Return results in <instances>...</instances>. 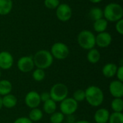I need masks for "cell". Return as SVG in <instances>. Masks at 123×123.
Returning a JSON list of instances; mask_svg holds the SVG:
<instances>
[{
	"label": "cell",
	"mask_w": 123,
	"mask_h": 123,
	"mask_svg": "<svg viewBox=\"0 0 123 123\" xmlns=\"http://www.w3.org/2000/svg\"><path fill=\"white\" fill-rule=\"evenodd\" d=\"M104 99L105 94L100 87L92 85L85 89V100L90 106L98 107L102 105Z\"/></svg>",
	"instance_id": "obj_1"
},
{
	"label": "cell",
	"mask_w": 123,
	"mask_h": 123,
	"mask_svg": "<svg viewBox=\"0 0 123 123\" xmlns=\"http://www.w3.org/2000/svg\"><path fill=\"white\" fill-rule=\"evenodd\" d=\"M35 66L40 69H47L50 68L53 63V57L50 51L47 50H40L32 56Z\"/></svg>",
	"instance_id": "obj_2"
},
{
	"label": "cell",
	"mask_w": 123,
	"mask_h": 123,
	"mask_svg": "<svg viewBox=\"0 0 123 123\" xmlns=\"http://www.w3.org/2000/svg\"><path fill=\"white\" fill-rule=\"evenodd\" d=\"M103 13L104 18L107 22H116L123 19V8L120 4L112 2L106 5L103 9Z\"/></svg>",
	"instance_id": "obj_3"
},
{
	"label": "cell",
	"mask_w": 123,
	"mask_h": 123,
	"mask_svg": "<svg viewBox=\"0 0 123 123\" xmlns=\"http://www.w3.org/2000/svg\"><path fill=\"white\" fill-rule=\"evenodd\" d=\"M77 42L81 48L89 50L94 48L96 45L95 35L90 30H82L78 34Z\"/></svg>",
	"instance_id": "obj_4"
},
{
	"label": "cell",
	"mask_w": 123,
	"mask_h": 123,
	"mask_svg": "<svg viewBox=\"0 0 123 123\" xmlns=\"http://www.w3.org/2000/svg\"><path fill=\"white\" fill-rule=\"evenodd\" d=\"M50 99L54 102H61L68 95V89L67 86L63 83H56L52 86L49 92Z\"/></svg>",
	"instance_id": "obj_5"
},
{
	"label": "cell",
	"mask_w": 123,
	"mask_h": 123,
	"mask_svg": "<svg viewBox=\"0 0 123 123\" xmlns=\"http://www.w3.org/2000/svg\"><path fill=\"white\" fill-rule=\"evenodd\" d=\"M50 52L53 58L57 60H64L68 56L70 50L66 44L62 42H57L51 46Z\"/></svg>",
	"instance_id": "obj_6"
},
{
	"label": "cell",
	"mask_w": 123,
	"mask_h": 123,
	"mask_svg": "<svg viewBox=\"0 0 123 123\" xmlns=\"http://www.w3.org/2000/svg\"><path fill=\"white\" fill-rule=\"evenodd\" d=\"M79 103L72 97H66L60 102V112L64 115H72L78 110Z\"/></svg>",
	"instance_id": "obj_7"
},
{
	"label": "cell",
	"mask_w": 123,
	"mask_h": 123,
	"mask_svg": "<svg viewBox=\"0 0 123 123\" xmlns=\"http://www.w3.org/2000/svg\"><path fill=\"white\" fill-rule=\"evenodd\" d=\"M17 66L22 73L27 74L32 71L35 67L32 56L25 55L19 58L17 62Z\"/></svg>",
	"instance_id": "obj_8"
},
{
	"label": "cell",
	"mask_w": 123,
	"mask_h": 123,
	"mask_svg": "<svg viewBox=\"0 0 123 123\" xmlns=\"http://www.w3.org/2000/svg\"><path fill=\"white\" fill-rule=\"evenodd\" d=\"M55 9L56 17L61 22H67L72 17V9L67 4H60Z\"/></svg>",
	"instance_id": "obj_9"
},
{
	"label": "cell",
	"mask_w": 123,
	"mask_h": 123,
	"mask_svg": "<svg viewBox=\"0 0 123 123\" xmlns=\"http://www.w3.org/2000/svg\"><path fill=\"white\" fill-rule=\"evenodd\" d=\"M25 103L30 109L38 107L41 103L40 94L36 91L29 92L25 97Z\"/></svg>",
	"instance_id": "obj_10"
},
{
	"label": "cell",
	"mask_w": 123,
	"mask_h": 123,
	"mask_svg": "<svg viewBox=\"0 0 123 123\" xmlns=\"http://www.w3.org/2000/svg\"><path fill=\"white\" fill-rule=\"evenodd\" d=\"M112 41V37L108 32H103L95 35L96 45L101 48H105L110 45Z\"/></svg>",
	"instance_id": "obj_11"
},
{
	"label": "cell",
	"mask_w": 123,
	"mask_h": 123,
	"mask_svg": "<svg viewBox=\"0 0 123 123\" xmlns=\"http://www.w3.org/2000/svg\"><path fill=\"white\" fill-rule=\"evenodd\" d=\"M14 64V57L8 51L0 52V68L1 70H9Z\"/></svg>",
	"instance_id": "obj_12"
},
{
	"label": "cell",
	"mask_w": 123,
	"mask_h": 123,
	"mask_svg": "<svg viewBox=\"0 0 123 123\" xmlns=\"http://www.w3.org/2000/svg\"><path fill=\"white\" fill-rule=\"evenodd\" d=\"M109 92L114 98H123V81H120L117 79L112 81L109 84Z\"/></svg>",
	"instance_id": "obj_13"
},
{
	"label": "cell",
	"mask_w": 123,
	"mask_h": 123,
	"mask_svg": "<svg viewBox=\"0 0 123 123\" xmlns=\"http://www.w3.org/2000/svg\"><path fill=\"white\" fill-rule=\"evenodd\" d=\"M110 115V112L107 109L99 108L95 112L94 115V120L96 123H107Z\"/></svg>",
	"instance_id": "obj_14"
},
{
	"label": "cell",
	"mask_w": 123,
	"mask_h": 123,
	"mask_svg": "<svg viewBox=\"0 0 123 123\" xmlns=\"http://www.w3.org/2000/svg\"><path fill=\"white\" fill-rule=\"evenodd\" d=\"M1 100H2V107L6 109H12L15 107L17 105V97L11 93L1 97Z\"/></svg>",
	"instance_id": "obj_15"
},
{
	"label": "cell",
	"mask_w": 123,
	"mask_h": 123,
	"mask_svg": "<svg viewBox=\"0 0 123 123\" xmlns=\"http://www.w3.org/2000/svg\"><path fill=\"white\" fill-rule=\"evenodd\" d=\"M117 66L114 63H106L102 70V74L107 79L112 78L115 76L117 70Z\"/></svg>",
	"instance_id": "obj_16"
},
{
	"label": "cell",
	"mask_w": 123,
	"mask_h": 123,
	"mask_svg": "<svg viewBox=\"0 0 123 123\" xmlns=\"http://www.w3.org/2000/svg\"><path fill=\"white\" fill-rule=\"evenodd\" d=\"M101 58V54L99 50L94 48L88 50V53L86 54V59L87 61L92 64L97 63Z\"/></svg>",
	"instance_id": "obj_17"
},
{
	"label": "cell",
	"mask_w": 123,
	"mask_h": 123,
	"mask_svg": "<svg viewBox=\"0 0 123 123\" xmlns=\"http://www.w3.org/2000/svg\"><path fill=\"white\" fill-rule=\"evenodd\" d=\"M12 84L10 81L7 79L0 80V96L3 97L6 94H9L12 91Z\"/></svg>",
	"instance_id": "obj_18"
},
{
	"label": "cell",
	"mask_w": 123,
	"mask_h": 123,
	"mask_svg": "<svg viewBox=\"0 0 123 123\" xmlns=\"http://www.w3.org/2000/svg\"><path fill=\"white\" fill-rule=\"evenodd\" d=\"M108 27V22L103 17L99 19L94 21L93 27L95 32L97 33L105 32Z\"/></svg>",
	"instance_id": "obj_19"
},
{
	"label": "cell",
	"mask_w": 123,
	"mask_h": 123,
	"mask_svg": "<svg viewBox=\"0 0 123 123\" xmlns=\"http://www.w3.org/2000/svg\"><path fill=\"white\" fill-rule=\"evenodd\" d=\"M13 8L12 0H0V15H6Z\"/></svg>",
	"instance_id": "obj_20"
},
{
	"label": "cell",
	"mask_w": 123,
	"mask_h": 123,
	"mask_svg": "<svg viewBox=\"0 0 123 123\" xmlns=\"http://www.w3.org/2000/svg\"><path fill=\"white\" fill-rule=\"evenodd\" d=\"M56 109H57L56 102H54L53 99H50L43 102V110L45 113L50 115L51 114H53V112H55L56 111Z\"/></svg>",
	"instance_id": "obj_21"
},
{
	"label": "cell",
	"mask_w": 123,
	"mask_h": 123,
	"mask_svg": "<svg viewBox=\"0 0 123 123\" xmlns=\"http://www.w3.org/2000/svg\"><path fill=\"white\" fill-rule=\"evenodd\" d=\"M43 112L38 107L31 109V110L28 115V118L32 123L33 122H38V121L41 120L43 119Z\"/></svg>",
	"instance_id": "obj_22"
},
{
	"label": "cell",
	"mask_w": 123,
	"mask_h": 123,
	"mask_svg": "<svg viewBox=\"0 0 123 123\" xmlns=\"http://www.w3.org/2000/svg\"><path fill=\"white\" fill-rule=\"evenodd\" d=\"M89 16L91 19L93 21L99 19L101 18L104 17V13H103V9H102L99 7L94 6L92 8L89 12Z\"/></svg>",
	"instance_id": "obj_23"
},
{
	"label": "cell",
	"mask_w": 123,
	"mask_h": 123,
	"mask_svg": "<svg viewBox=\"0 0 123 123\" xmlns=\"http://www.w3.org/2000/svg\"><path fill=\"white\" fill-rule=\"evenodd\" d=\"M111 109L112 110L113 112H123V98H114L111 102Z\"/></svg>",
	"instance_id": "obj_24"
},
{
	"label": "cell",
	"mask_w": 123,
	"mask_h": 123,
	"mask_svg": "<svg viewBox=\"0 0 123 123\" xmlns=\"http://www.w3.org/2000/svg\"><path fill=\"white\" fill-rule=\"evenodd\" d=\"M65 120V115L59 112H55L53 114L50 115V121L51 123H63Z\"/></svg>",
	"instance_id": "obj_25"
},
{
	"label": "cell",
	"mask_w": 123,
	"mask_h": 123,
	"mask_svg": "<svg viewBox=\"0 0 123 123\" xmlns=\"http://www.w3.org/2000/svg\"><path fill=\"white\" fill-rule=\"evenodd\" d=\"M32 76V79L35 81H37V82L42 81L45 78V70L37 68L36 69H35L33 71Z\"/></svg>",
	"instance_id": "obj_26"
},
{
	"label": "cell",
	"mask_w": 123,
	"mask_h": 123,
	"mask_svg": "<svg viewBox=\"0 0 123 123\" xmlns=\"http://www.w3.org/2000/svg\"><path fill=\"white\" fill-rule=\"evenodd\" d=\"M107 123H123V112H112L110 114Z\"/></svg>",
	"instance_id": "obj_27"
},
{
	"label": "cell",
	"mask_w": 123,
	"mask_h": 123,
	"mask_svg": "<svg viewBox=\"0 0 123 123\" xmlns=\"http://www.w3.org/2000/svg\"><path fill=\"white\" fill-rule=\"evenodd\" d=\"M72 98L75 101H76L78 103L84 101L85 100V90H83V89L76 90L73 94Z\"/></svg>",
	"instance_id": "obj_28"
},
{
	"label": "cell",
	"mask_w": 123,
	"mask_h": 123,
	"mask_svg": "<svg viewBox=\"0 0 123 123\" xmlns=\"http://www.w3.org/2000/svg\"><path fill=\"white\" fill-rule=\"evenodd\" d=\"M59 0H44V4L49 9H55L60 4Z\"/></svg>",
	"instance_id": "obj_29"
},
{
	"label": "cell",
	"mask_w": 123,
	"mask_h": 123,
	"mask_svg": "<svg viewBox=\"0 0 123 123\" xmlns=\"http://www.w3.org/2000/svg\"><path fill=\"white\" fill-rule=\"evenodd\" d=\"M115 30L120 35H123V19H121L116 22Z\"/></svg>",
	"instance_id": "obj_30"
},
{
	"label": "cell",
	"mask_w": 123,
	"mask_h": 123,
	"mask_svg": "<svg viewBox=\"0 0 123 123\" xmlns=\"http://www.w3.org/2000/svg\"><path fill=\"white\" fill-rule=\"evenodd\" d=\"M115 76H117V80L120 81H123V66L121 65L120 66L117 67V72H116V74Z\"/></svg>",
	"instance_id": "obj_31"
},
{
	"label": "cell",
	"mask_w": 123,
	"mask_h": 123,
	"mask_svg": "<svg viewBox=\"0 0 123 123\" xmlns=\"http://www.w3.org/2000/svg\"><path fill=\"white\" fill-rule=\"evenodd\" d=\"M13 123H32V122L28 118V117H20L17 118Z\"/></svg>",
	"instance_id": "obj_32"
},
{
	"label": "cell",
	"mask_w": 123,
	"mask_h": 123,
	"mask_svg": "<svg viewBox=\"0 0 123 123\" xmlns=\"http://www.w3.org/2000/svg\"><path fill=\"white\" fill-rule=\"evenodd\" d=\"M40 101L41 102H44L48 99H50V96L48 92H43L41 94H40Z\"/></svg>",
	"instance_id": "obj_33"
},
{
	"label": "cell",
	"mask_w": 123,
	"mask_h": 123,
	"mask_svg": "<svg viewBox=\"0 0 123 123\" xmlns=\"http://www.w3.org/2000/svg\"><path fill=\"white\" fill-rule=\"evenodd\" d=\"M73 123H91L89 121L86 120H78L76 122H74Z\"/></svg>",
	"instance_id": "obj_34"
},
{
	"label": "cell",
	"mask_w": 123,
	"mask_h": 123,
	"mask_svg": "<svg viewBox=\"0 0 123 123\" xmlns=\"http://www.w3.org/2000/svg\"><path fill=\"white\" fill-rule=\"evenodd\" d=\"M89 1L92 3H94V4H98V3L102 1L103 0H89Z\"/></svg>",
	"instance_id": "obj_35"
},
{
	"label": "cell",
	"mask_w": 123,
	"mask_h": 123,
	"mask_svg": "<svg viewBox=\"0 0 123 123\" xmlns=\"http://www.w3.org/2000/svg\"><path fill=\"white\" fill-rule=\"evenodd\" d=\"M2 100H1V97L0 96V110L2 109Z\"/></svg>",
	"instance_id": "obj_36"
},
{
	"label": "cell",
	"mask_w": 123,
	"mask_h": 123,
	"mask_svg": "<svg viewBox=\"0 0 123 123\" xmlns=\"http://www.w3.org/2000/svg\"><path fill=\"white\" fill-rule=\"evenodd\" d=\"M1 70L0 68V78H1Z\"/></svg>",
	"instance_id": "obj_37"
}]
</instances>
